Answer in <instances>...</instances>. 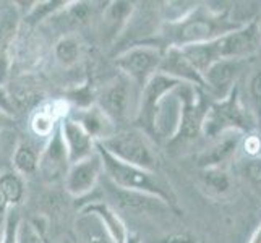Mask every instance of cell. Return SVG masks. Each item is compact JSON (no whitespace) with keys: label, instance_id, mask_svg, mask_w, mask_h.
Instances as JSON below:
<instances>
[{"label":"cell","instance_id":"cell-1","mask_svg":"<svg viewBox=\"0 0 261 243\" xmlns=\"http://www.w3.org/2000/svg\"><path fill=\"white\" fill-rule=\"evenodd\" d=\"M247 21L233 20L229 10H214L210 5L198 4L193 12L175 23H164L161 36L166 47H184L192 44L211 42L230 31L239 30ZM164 47V49H166Z\"/></svg>","mask_w":261,"mask_h":243},{"label":"cell","instance_id":"cell-2","mask_svg":"<svg viewBox=\"0 0 261 243\" xmlns=\"http://www.w3.org/2000/svg\"><path fill=\"white\" fill-rule=\"evenodd\" d=\"M97 152L102 159L104 166V177L106 180L122 190L138 192L149 196L159 198L164 201L170 209L177 211V196L166 180L161 177L158 172L152 170H145L141 167H135L125 162L117 160L111 154H107L104 149L97 146Z\"/></svg>","mask_w":261,"mask_h":243},{"label":"cell","instance_id":"cell-3","mask_svg":"<svg viewBox=\"0 0 261 243\" xmlns=\"http://www.w3.org/2000/svg\"><path fill=\"white\" fill-rule=\"evenodd\" d=\"M256 115L242 101L239 86H236L224 99L210 102L203 123V137L213 141L226 133L247 134L256 130Z\"/></svg>","mask_w":261,"mask_h":243},{"label":"cell","instance_id":"cell-4","mask_svg":"<svg viewBox=\"0 0 261 243\" xmlns=\"http://www.w3.org/2000/svg\"><path fill=\"white\" fill-rule=\"evenodd\" d=\"M97 146L125 164L152 172L158 170V156L152 151L146 134L138 128L117 130L111 138L97 143Z\"/></svg>","mask_w":261,"mask_h":243},{"label":"cell","instance_id":"cell-5","mask_svg":"<svg viewBox=\"0 0 261 243\" xmlns=\"http://www.w3.org/2000/svg\"><path fill=\"white\" fill-rule=\"evenodd\" d=\"M140 93L141 89L132 79L119 73L102 88L94 102L115 125L127 123L137 117Z\"/></svg>","mask_w":261,"mask_h":243},{"label":"cell","instance_id":"cell-6","mask_svg":"<svg viewBox=\"0 0 261 243\" xmlns=\"http://www.w3.org/2000/svg\"><path fill=\"white\" fill-rule=\"evenodd\" d=\"M180 97H182V111H180L177 131L167 145L182 148L203 137V123L208 112L210 102L204 99L200 88L184 83L180 86Z\"/></svg>","mask_w":261,"mask_h":243},{"label":"cell","instance_id":"cell-7","mask_svg":"<svg viewBox=\"0 0 261 243\" xmlns=\"http://www.w3.org/2000/svg\"><path fill=\"white\" fill-rule=\"evenodd\" d=\"M163 53L164 47L154 46L151 42H141L117 53L115 67L119 68L122 75L132 79L140 89H143L148 81L159 71Z\"/></svg>","mask_w":261,"mask_h":243},{"label":"cell","instance_id":"cell-8","mask_svg":"<svg viewBox=\"0 0 261 243\" xmlns=\"http://www.w3.org/2000/svg\"><path fill=\"white\" fill-rule=\"evenodd\" d=\"M219 60H245L261 47L259 21L250 20L239 30L211 41Z\"/></svg>","mask_w":261,"mask_h":243},{"label":"cell","instance_id":"cell-9","mask_svg":"<svg viewBox=\"0 0 261 243\" xmlns=\"http://www.w3.org/2000/svg\"><path fill=\"white\" fill-rule=\"evenodd\" d=\"M180 85H182L180 81L158 71L140 93L138 111H137V117L133 120L135 127L145 133L146 137L152 138V122H154V114L159 102L163 101V97L166 94L174 91Z\"/></svg>","mask_w":261,"mask_h":243},{"label":"cell","instance_id":"cell-10","mask_svg":"<svg viewBox=\"0 0 261 243\" xmlns=\"http://www.w3.org/2000/svg\"><path fill=\"white\" fill-rule=\"evenodd\" d=\"M104 175L102 159L96 151L93 156L83 160H78L75 164H70L65 178L64 188L71 198H85L97 186L99 180Z\"/></svg>","mask_w":261,"mask_h":243},{"label":"cell","instance_id":"cell-11","mask_svg":"<svg viewBox=\"0 0 261 243\" xmlns=\"http://www.w3.org/2000/svg\"><path fill=\"white\" fill-rule=\"evenodd\" d=\"M245 60H218L204 71L203 83L213 101L226 97L237 86V79L244 70Z\"/></svg>","mask_w":261,"mask_h":243},{"label":"cell","instance_id":"cell-12","mask_svg":"<svg viewBox=\"0 0 261 243\" xmlns=\"http://www.w3.org/2000/svg\"><path fill=\"white\" fill-rule=\"evenodd\" d=\"M70 167V160L67 156V149L60 137V130L57 128L50 134V138L42 146L39 157L38 172L47 183H56L59 180H64Z\"/></svg>","mask_w":261,"mask_h":243},{"label":"cell","instance_id":"cell-13","mask_svg":"<svg viewBox=\"0 0 261 243\" xmlns=\"http://www.w3.org/2000/svg\"><path fill=\"white\" fill-rule=\"evenodd\" d=\"M106 192L109 200L112 201V208H119L123 211H130L135 214H152V212H161V211H172L169 206L161 201L159 198L149 196L145 193L138 192H130V190H122V188L112 185L109 180H106Z\"/></svg>","mask_w":261,"mask_h":243},{"label":"cell","instance_id":"cell-14","mask_svg":"<svg viewBox=\"0 0 261 243\" xmlns=\"http://www.w3.org/2000/svg\"><path fill=\"white\" fill-rule=\"evenodd\" d=\"M70 112L67 101H44L36 105L30 117V130L34 137L49 140L50 134L59 128L60 122Z\"/></svg>","mask_w":261,"mask_h":243},{"label":"cell","instance_id":"cell-15","mask_svg":"<svg viewBox=\"0 0 261 243\" xmlns=\"http://www.w3.org/2000/svg\"><path fill=\"white\" fill-rule=\"evenodd\" d=\"M180 86L175 88L174 91H170L169 94H166L163 97V101L159 102L154 114V122H152V138L166 140L169 143L175 134L178 127L180 111H182Z\"/></svg>","mask_w":261,"mask_h":243},{"label":"cell","instance_id":"cell-16","mask_svg":"<svg viewBox=\"0 0 261 243\" xmlns=\"http://www.w3.org/2000/svg\"><path fill=\"white\" fill-rule=\"evenodd\" d=\"M59 130H60L62 141H64L67 149L70 164H75L78 160H83L89 156H93L97 151V143L73 119H70L68 115L60 122Z\"/></svg>","mask_w":261,"mask_h":243},{"label":"cell","instance_id":"cell-17","mask_svg":"<svg viewBox=\"0 0 261 243\" xmlns=\"http://www.w3.org/2000/svg\"><path fill=\"white\" fill-rule=\"evenodd\" d=\"M21 15L15 4L0 7V83L5 79L12 64V50L20 31Z\"/></svg>","mask_w":261,"mask_h":243},{"label":"cell","instance_id":"cell-18","mask_svg":"<svg viewBox=\"0 0 261 243\" xmlns=\"http://www.w3.org/2000/svg\"><path fill=\"white\" fill-rule=\"evenodd\" d=\"M244 134L240 133H226L221 134L219 138L211 141V146L204 148L200 156L196 157V166L201 169H214L224 167L226 169L227 162L233 159L240 149V141Z\"/></svg>","mask_w":261,"mask_h":243},{"label":"cell","instance_id":"cell-19","mask_svg":"<svg viewBox=\"0 0 261 243\" xmlns=\"http://www.w3.org/2000/svg\"><path fill=\"white\" fill-rule=\"evenodd\" d=\"M68 117L73 119L96 143H102L119 130L117 125L96 104L85 107V109H70Z\"/></svg>","mask_w":261,"mask_h":243},{"label":"cell","instance_id":"cell-20","mask_svg":"<svg viewBox=\"0 0 261 243\" xmlns=\"http://www.w3.org/2000/svg\"><path fill=\"white\" fill-rule=\"evenodd\" d=\"M159 73H164L170 78H174L180 83H187L203 89V76L198 73V70L187 60L180 47H166L163 53V62H161Z\"/></svg>","mask_w":261,"mask_h":243},{"label":"cell","instance_id":"cell-21","mask_svg":"<svg viewBox=\"0 0 261 243\" xmlns=\"http://www.w3.org/2000/svg\"><path fill=\"white\" fill-rule=\"evenodd\" d=\"M73 243H117L104 224L99 221L96 214L86 209H80L75 227H73Z\"/></svg>","mask_w":261,"mask_h":243},{"label":"cell","instance_id":"cell-22","mask_svg":"<svg viewBox=\"0 0 261 243\" xmlns=\"http://www.w3.org/2000/svg\"><path fill=\"white\" fill-rule=\"evenodd\" d=\"M137 4L133 2H111L104 8L102 15V39L115 42L122 36L125 26L130 21Z\"/></svg>","mask_w":261,"mask_h":243},{"label":"cell","instance_id":"cell-23","mask_svg":"<svg viewBox=\"0 0 261 243\" xmlns=\"http://www.w3.org/2000/svg\"><path fill=\"white\" fill-rule=\"evenodd\" d=\"M41 151L34 143L28 138H20L16 140V145L13 148L10 164L16 174H20L23 178L31 177L38 174L39 169V157Z\"/></svg>","mask_w":261,"mask_h":243},{"label":"cell","instance_id":"cell-24","mask_svg":"<svg viewBox=\"0 0 261 243\" xmlns=\"http://www.w3.org/2000/svg\"><path fill=\"white\" fill-rule=\"evenodd\" d=\"M82 209H86L89 212L96 214L99 221H101L106 229L109 230V233L112 235V238L117 243H125L128 237V229L125 226V222L122 221V218L117 212V209H114L111 204H107L104 201H94V203H89L86 206H83Z\"/></svg>","mask_w":261,"mask_h":243},{"label":"cell","instance_id":"cell-25","mask_svg":"<svg viewBox=\"0 0 261 243\" xmlns=\"http://www.w3.org/2000/svg\"><path fill=\"white\" fill-rule=\"evenodd\" d=\"M0 193L4 195L8 206L12 209H16V206L23 203L26 195L24 178L16 174L13 169L0 170Z\"/></svg>","mask_w":261,"mask_h":243},{"label":"cell","instance_id":"cell-26","mask_svg":"<svg viewBox=\"0 0 261 243\" xmlns=\"http://www.w3.org/2000/svg\"><path fill=\"white\" fill-rule=\"evenodd\" d=\"M82 41L75 34H65L54 46V57L64 68H70L82 59Z\"/></svg>","mask_w":261,"mask_h":243},{"label":"cell","instance_id":"cell-27","mask_svg":"<svg viewBox=\"0 0 261 243\" xmlns=\"http://www.w3.org/2000/svg\"><path fill=\"white\" fill-rule=\"evenodd\" d=\"M200 178L203 186L213 195H227L232 188V178L224 167H214V169H201Z\"/></svg>","mask_w":261,"mask_h":243},{"label":"cell","instance_id":"cell-28","mask_svg":"<svg viewBox=\"0 0 261 243\" xmlns=\"http://www.w3.org/2000/svg\"><path fill=\"white\" fill-rule=\"evenodd\" d=\"M68 2L65 0H47V2H34L31 10L24 15V21L28 24H39L50 16H56L60 10H64Z\"/></svg>","mask_w":261,"mask_h":243},{"label":"cell","instance_id":"cell-29","mask_svg":"<svg viewBox=\"0 0 261 243\" xmlns=\"http://www.w3.org/2000/svg\"><path fill=\"white\" fill-rule=\"evenodd\" d=\"M21 215L16 212V209H10L4 219V229H2V238L0 243H18V233H20V224Z\"/></svg>","mask_w":261,"mask_h":243},{"label":"cell","instance_id":"cell-30","mask_svg":"<svg viewBox=\"0 0 261 243\" xmlns=\"http://www.w3.org/2000/svg\"><path fill=\"white\" fill-rule=\"evenodd\" d=\"M248 96L253 104V112H261V68L253 70L248 76Z\"/></svg>","mask_w":261,"mask_h":243},{"label":"cell","instance_id":"cell-31","mask_svg":"<svg viewBox=\"0 0 261 243\" xmlns=\"http://www.w3.org/2000/svg\"><path fill=\"white\" fill-rule=\"evenodd\" d=\"M143 243H200V241H198V238L190 232L177 230V232L164 233V235H159L156 238H151Z\"/></svg>","mask_w":261,"mask_h":243},{"label":"cell","instance_id":"cell-32","mask_svg":"<svg viewBox=\"0 0 261 243\" xmlns=\"http://www.w3.org/2000/svg\"><path fill=\"white\" fill-rule=\"evenodd\" d=\"M240 148L244 149L245 156L248 157H258L261 156V134L255 130L242 137Z\"/></svg>","mask_w":261,"mask_h":243},{"label":"cell","instance_id":"cell-33","mask_svg":"<svg viewBox=\"0 0 261 243\" xmlns=\"http://www.w3.org/2000/svg\"><path fill=\"white\" fill-rule=\"evenodd\" d=\"M18 243H47V241L30 221H21L20 233H18Z\"/></svg>","mask_w":261,"mask_h":243},{"label":"cell","instance_id":"cell-34","mask_svg":"<svg viewBox=\"0 0 261 243\" xmlns=\"http://www.w3.org/2000/svg\"><path fill=\"white\" fill-rule=\"evenodd\" d=\"M244 172H245V177L250 180L251 183L261 186V156L248 157L245 160Z\"/></svg>","mask_w":261,"mask_h":243},{"label":"cell","instance_id":"cell-35","mask_svg":"<svg viewBox=\"0 0 261 243\" xmlns=\"http://www.w3.org/2000/svg\"><path fill=\"white\" fill-rule=\"evenodd\" d=\"M12 131H0V160L4 159H10L12 157V152H13V148L16 145V140H13L12 137Z\"/></svg>","mask_w":261,"mask_h":243},{"label":"cell","instance_id":"cell-36","mask_svg":"<svg viewBox=\"0 0 261 243\" xmlns=\"http://www.w3.org/2000/svg\"><path fill=\"white\" fill-rule=\"evenodd\" d=\"M15 123H16V120L12 114L0 109V131H12L15 128Z\"/></svg>","mask_w":261,"mask_h":243},{"label":"cell","instance_id":"cell-37","mask_svg":"<svg viewBox=\"0 0 261 243\" xmlns=\"http://www.w3.org/2000/svg\"><path fill=\"white\" fill-rule=\"evenodd\" d=\"M0 109H4L5 112L13 115V107H12V102H10V97H8L7 91L2 88V83H0Z\"/></svg>","mask_w":261,"mask_h":243},{"label":"cell","instance_id":"cell-38","mask_svg":"<svg viewBox=\"0 0 261 243\" xmlns=\"http://www.w3.org/2000/svg\"><path fill=\"white\" fill-rule=\"evenodd\" d=\"M12 208L8 206V203H7V200L4 198V195L0 193V221L4 222V219H5V215H7V212L10 211Z\"/></svg>","mask_w":261,"mask_h":243},{"label":"cell","instance_id":"cell-39","mask_svg":"<svg viewBox=\"0 0 261 243\" xmlns=\"http://www.w3.org/2000/svg\"><path fill=\"white\" fill-rule=\"evenodd\" d=\"M247 243H261V224L253 230V233L250 235Z\"/></svg>","mask_w":261,"mask_h":243},{"label":"cell","instance_id":"cell-40","mask_svg":"<svg viewBox=\"0 0 261 243\" xmlns=\"http://www.w3.org/2000/svg\"><path fill=\"white\" fill-rule=\"evenodd\" d=\"M125 243H143V240L140 238V235H137V233H128Z\"/></svg>","mask_w":261,"mask_h":243},{"label":"cell","instance_id":"cell-41","mask_svg":"<svg viewBox=\"0 0 261 243\" xmlns=\"http://www.w3.org/2000/svg\"><path fill=\"white\" fill-rule=\"evenodd\" d=\"M49 243V241H47ZM54 243H73L70 238H62V240H59V241H54Z\"/></svg>","mask_w":261,"mask_h":243},{"label":"cell","instance_id":"cell-42","mask_svg":"<svg viewBox=\"0 0 261 243\" xmlns=\"http://www.w3.org/2000/svg\"><path fill=\"white\" fill-rule=\"evenodd\" d=\"M2 229H4V222L0 221V238H2Z\"/></svg>","mask_w":261,"mask_h":243},{"label":"cell","instance_id":"cell-43","mask_svg":"<svg viewBox=\"0 0 261 243\" xmlns=\"http://www.w3.org/2000/svg\"><path fill=\"white\" fill-rule=\"evenodd\" d=\"M259 33H261V23H259Z\"/></svg>","mask_w":261,"mask_h":243}]
</instances>
